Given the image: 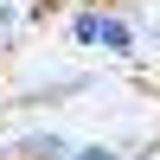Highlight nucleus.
<instances>
[{
  "mask_svg": "<svg viewBox=\"0 0 160 160\" xmlns=\"http://www.w3.org/2000/svg\"><path fill=\"white\" fill-rule=\"evenodd\" d=\"M64 32H71L77 51H96V58H135L141 51V26L109 0H77L64 13Z\"/></svg>",
  "mask_w": 160,
  "mask_h": 160,
  "instance_id": "f257e3e1",
  "label": "nucleus"
},
{
  "mask_svg": "<svg viewBox=\"0 0 160 160\" xmlns=\"http://www.w3.org/2000/svg\"><path fill=\"white\" fill-rule=\"evenodd\" d=\"M77 141L64 135V128H51V122H26V128H13L7 135V148H0V160H64Z\"/></svg>",
  "mask_w": 160,
  "mask_h": 160,
  "instance_id": "f03ea898",
  "label": "nucleus"
},
{
  "mask_svg": "<svg viewBox=\"0 0 160 160\" xmlns=\"http://www.w3.org/2000/svg\"><path fill=\"white\" fill-rule=\"evenodd\" d=\"M90 90V71H51V77H38V83H19L13 90V109H51V102H71V96H83Z\"/></svg>",
  "mask_w": 160,
  "mask_h": 160,
  "instance_id": "7ed1b4c3",
  "label": "nucleus"
},
{
  "mask_svg": "<svg viewBox=\"0 0 160 160\" xmlns=\"http://www.w3.org/2000/svg\"><path fill=\"white\" fill-rule=\"evenodd\" d=\"M64 160H122V148H115V141H77Z\"/></svg>",
  "mask_w": 160,
  "mask_h": 160,
  "instance_id": "20e7f679",
  "label": "nucleus"
},
{
  "mask_svg": "<svg viewBox=\"0 0 160 160\" xmlns=\"http://www.w3.org/2000/svg\"><path fill=\"white\" fill-rule=\"evenodd\" d=\"M141 45H160V19H154V26H148V32H141Z\"/></svg>",
  "mask_w": 160,
  "mask_h": 160,
  "instance_id": "39448f33",
  "label": "nucleus"
}]
</instances>
